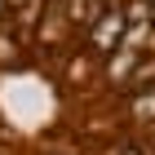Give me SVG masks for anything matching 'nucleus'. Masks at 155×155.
<instances>
[{
    "mask_svg": "<svg viewBox=\"0 0 155 155\" xmlns=\"http://www.w3.org/2000/svg\"><path fill=\"white\" fill-rule=\"evenodd\" d=\"M124 31H129V13H124V0H115V5H111V9L102 13L93 27H89V36H84V49H89L97 62H107L111 53L120 49Z\"/></svg>",
    "mask_w": 155,
    "mask_h": 155,
    "instance_id": "obj_1",
    "label": "nucleus"
},
{
    "mask_svg": "<svg viewBox=\"0 0 155 155\" xmlns=\"http://www.w3.org/2000/svg\"><path fill=\"white\" fill-rule=\"evenodd\" d=\"M9 22V0H0V27Z\"/></svg>",
    "mask_w": 155,
    "mask_h": 155,
    "instance_id": "obj_6",
    "label": "nucleus"
},
{
    "mask_svg": "<svg viewBox=\"0 0 155 155\" xmlns=\"http://www.w3.org/2000/svg\"><path fill=\"white\" fill-rule=\"evenodd\" d=\"M129 115H133V124H155V89L129 93Z\"/></svg>",
    "mask_w": 155,
    "mask_h": 155,
    "instance_id": "obj_3",
    "label": "nucleus"
},
{
    "mask_svg": "<svg viewBox=\"0 0 155 155\" xmlns=\"http://www.w3.org/2000/svg\"><path fill=\"white\" fill-rule=\"evenodd\" d=\"M22 45H27V40L18 36L9 22L0 27V67H18V62H22Z\"/></svg>",
    "mask_w": 155,
    "mask_h": 155,
    "instance_id": "obj_2",
    "label": "nucleus"
},
{
    "mask_svg": "<svg viewBox=\"0 0 155 155\" xmlns=\"http://www.w3.org/2000/svg\"><path fill=\"white\" fill-rule=\"evenodd\" d=\"M93 71H102V62L84 49V53H71V67H67V84H84Z\"/></svg>",
    "mask_w": 155,
    "mask_h": 155,
    "instance_id": "obj_4",
    "label": "nucleus"
},
{
    "mask_svg": "<svg viewBox=\"0 0 155 155\" xmlns=\"http://www.w3.org/2000/svg\"><path fill=\"white\" fill-rule=\"evenodd\" d=\"M115 155H151V151H146L142 142H120V146H115Z\"/></svg>",
    "mask_w": 155,
    "mask_h": 155,
    "instance_id": "obj_5",
    "label": "nucleus"
}]
</instances>
